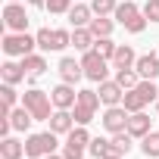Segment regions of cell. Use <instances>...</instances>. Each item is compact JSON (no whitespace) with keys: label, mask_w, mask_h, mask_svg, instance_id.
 <instances>
[{"label":"cell","mask_w":159,"mask_h":159,"mask_svg":"<svg viewBox=\"0 0 159 159\" xmlns=\"http://www.w3.org/2000/svg\"><path fill=\"white\" fill-rule=\"evenodd\" d=\"M156 97H159L156 84H153V81H147V78H140V84H137V88L125 91L122 106H125L128 112H143V106H147V103H156Z\"/></svg>","instance_id":"6da1fadb"},{"label":"cell","mask_w":159,"mask_h":159,"mask_svg":"<svg viewBox=\"0 0 159 159\" xmlns=\"http://www.w3.org/2000/svg\"><path fill=\"white\" fill-rule=\"evenodd\" d=\"M112 16H116V22H119L125 31H131V34H140V31L147 28V16H143V10H137L134 0H125V3H119Z\"/></svg>","instance_id":"7a4b0ae2"},{"label":"cell","mask_w":159,"mask_h":159,"mask_svg":"<svg viewBox=\"0 0 159 159\" xmlns=\"http://www.w3.org/2000/svg\"><path fill=\"white\" fill-rule=\"evenodd\" d=\"M22 106L34 116V122H50V106H53V97L47 91H38V88H28L22 94Z\"/></svg>","instance_id":"3957f363"},{"label":"cell","mask_w":159,"mask_h":159,"mask_svg":"<svg viewBox=\"0 0 159 159\" xmlns=\"http://www.w3.org/2000/svg\"><path fill=\"white\" fill-rule=\"evenodd\" d=\"M100 103H103V100H100V94H97V91H91V88L78 91V100H75V106H72L75 125H88V122H94V116H97V106H100Z\"/></svg>","instance_id":"277c9868"},{"label":"cell","mask_w":159,"mask_h":159,"mask_svg":"<svg viewBox=\"0 0 159 159\" xmlns=\"http://www.w3.org/2000/svg\"><path fill=\"white\" fill-rule=\"evenodd\" d=\"M56 153V131H38L25 137V156L28 159H44Z\"/></svg>","instance_id":"5b68a950"},{"label":"cell","mask_w":159,"mask_h":159,"mask_svg":"<svg viewBox=\"0 0 159 159\" xmlns=\"http://www.w3.org/2000/svg\"><path fill=\"white\" fill-rule=\"evenodd\" d=\"M81 66H84V78L88 81H94V84H100V81H106L109 78V59H103L97 50H88V53H81Z\"/></svg>","instance_id":"8992f818"},{"label":"cell","mask_w":159,"mask_h":159,"mask_svg":"<svg viewBox=\"0 0 159 159\" xmlns=\"http://www.w3.org/2000/svg\"><path fill=\"white\" fill-rule=\"evenodd\" d=\"M88 147H91V134H88V128H84V125H75V128L66 134L62 156H66V159H81Z\"/></svg>","instance_id":"52a82bcc"},{"label":"cell","mask_w":159,"mask_h":159,"mask_svg":"<svg viewBox=\"0 0 159 159\" xmlns=\"http://www.w3.org/2000/svg\"><path fill=\"white\" fill-rule=\"evenodd\" d=\"M34 47H38V38H31L28 31H10L7 38H3V53L7 56H28V53H34Z\"/></svg>","instance_id":"ba28073f"},{"label":"cell","mask_w":159,"mask_h":159,"mask_svg":"<svg viewBox=\"0 0 159 159\" xmlns=\"http://www.w3.org/2000/svg\"><path fill=\"white\" fill-rule=\"evenodd\" d=\"M128 119H131V112L125 109V106H106V112H103V128L109 131V134H119V131H125L128 128Z\"/></svg>","instance_id":"9c48e42d"},{"label":"cell","mask_w":159,"mask_h":159,"mask_svg":"<svg viewBox=\"0 0 159 159\" xmlns=\"http://www.w3.org/2000/svg\"><path fill=\"white\" fill-rule=\"evenodd\" d=\"M3 25L10 31H25L28 28V13L22 3H7L3 7Z\"/></svg>","instance_id":"30bf717a"},{"label":"cell","mask_w":159,"mask_h":159,"mask_svg":"<svg viewBox=\"0 0 159 159\" xmlns=\"http://www.w3.org/2000/svg\"><path fill=\"white\" fill-rule=\"evenodd\" d=\"M59 78L66 84H78L84 78V66H81V59H75V56H62L59 59Z\"/></svg>","instance_id":"8fae6325"},{"label":"cell","mask_w":159,"mask_h":159,"mask_svg":"<svg viewBox=\"0 0 159 159\" xmlns=\"http://www.w3.org/2000/svg\"><path fill=\"white\" fill-rule=\"evenodd\" d=\"M134 69H137L140 78H147V81H156V78H159V53H140L137 62H134Z\"/></svg>","instance_id":"7c38bea8"},{"label":"cell","mask_w":159,"mask_h":159,"mask_svg":"<svg viewBox=\"0 0 159 159\" xmlns=\"http://www.w3.org/2000/svg\"><path fill=\"white\" fill-rule=\"evenodd\" d=\"M100 100L106 103V106H122V100H125V88L116 81V78H112V81H109V78H106V81H100Z\"/></svg>","instance_id":"4fadbf2b"},{"label":"cell","mask_w":159,"mask_h":159,"mask_svg":"<svg viewBox=\"0 0 159 159\" xmlns=\"http://www.w3.org/2000/svg\"><path fill=\"white\" fill-rule=\"evenodd\" d=\"M50 97H53V106L56 109H72L75 106V100H78V91H75V84H56L53 91H50Z\"/></svg>","instance_id":"5bb4252c"},{"label":"cell","mask_w":159,"mask_h":159,"mask_svg":"<svg viewBox=\"0 0 159 159\" xmlns=\"http://www.w3.org/2000/svg\"><path fill=\"white\" fill-rule=\"evenodd\" d=\"M66 16H69V25H72V28H88V25L94 22L91 3H72V10H69Z\"/></svg>","instance_id":"9a60e30c"},{"label":"cell","mask_w":159,"mask_h":159,"mask_svg":"<svg viewBox=\"0 0 159 159\" xmlns=\"http://www.w3.org/2000/svg\"><path fill=\"white\" fill-rule=\"evenodd\" d=\"M0 75H3V84H19V81H25V78H28L22 59H19V62H16V59H7L3 66H0Z\"/></svg>","instance_id":"2e32d148"},{"label":"cell","mask_w":159,"mask_h":159,"mask_svg":"<svg viewBox=\"0 0 159 159\" xmlns=\"http://www.w3.org/2000/svg\"><path fill=\"white\" fill-rule=\"evenodd\" d=\"M75 128V116H72V109H53V116H50V131H56V134H69Z\"/></svg>","instance_id":"e0dca14e"},{"label":"cell","mask_w":159,"mask_h":159,"mask_svg":"<svg viewBox=\"0 0 159 159\" xmlns=\"http://www.w3.org/2000/svg\"><path fill=\"white\" fill-rule=\"evenodd\" d=\"M134 62H137L134 47H131V44H119V50H116V56H112V69H134Z\"/></svg>","instance_id":"ac0fdd59"},{"label":"cell","mask_w":159,"mask_h":159,"mask_svg":"<svg viewBox=\"0 0 159 159\" xmlns=\"http://www.w3.org/2000/svg\"><path fill=\"white\" fill-rule=\"evenodd\" d=\"M153 128H150V116L147 112H131V119H128V134H134V137H147Z\"/></svg>","instance_id":"d6986e66"},{"label":"cell","mask_w":159,"mask_h":159,"mask_svg":"<svg viewBox=\"0 0 159 159\" xmlns=\"http://www.w3.org/2000/svg\"><path fill=\"white\" fill-rule=\"evenodd\" d=\"M94 31L91 28H72V47L75 50H81V53H88V50H94Z\"/></svg>","instance_id":"ffe728a7"},{"label":"cell","mask_w":159,"mask_h":159,"mask_svg":"<svg viewBox=\"0 0 159 159\" xmlns=\"http://www.w3.org/2000/svg\"><path fill=\"white\" fill-rule=\"evenodd\" d=\"M0 156L3 159H22L25 156V143L16 140V137H3L0 140Z\"/></svg>","instance_id":"44dd1931"},{"label":"cell","mask_w":159,"mask_h":159,"mask_svg":"<svg viewBox=\"0 0 159 159\" xmlns=\"http://www.w3.org/2000/svg\"><path fill=\"white\" fill-rule=\"evenodd\" d=\"M10 122H13V131H28L31 122H34V116L25 106H16V109H10Z\"/></svg>","instance_id":"7402d4cb"},{"label":"cell","mask_w":159,"mask_h":159,"mask_svg":"<svg viewBox=\"0 0 159 159\" xmlns=\"http://www.w3.org/2000/svg\"><path fill=\"white\" fill-rule=\"evenodd\" d=\"M34 38H38V50H41V53L59 50V44H56V28H41Z\"/></svg>","instance_id":"603a6c76"},{"label":"cell","mask_w":159,"mask_h":159,"mask_svg":"<svg viewBox=\"0 0 159 159\" xmlns=\"http://www.w3.org/2000/svg\"><path fill=\"white\" fill-rule=\"evenodd\" d=\"M22 66H25V72L34 75V78L47 72V59H44L41 53H28V56H22Z\"/></svg>","instance_id":"cb8c5ba5"},{"label":"cell","mask_w":159,"mask_h":159,"mask_svg":"<svg viewBox=\"0 0 159 159\" xmlns=\"http://www.w3.org/2000/svg\"><path fill=\"white\" fill-rule=\"evenodd\" d=\"M131 147H134V134H128V128H125V131H119V134H112V153L128 156V153H131Z\"/></svg>","instance_id":"d4e9b609"},{"label":"cell","mask_w":159,"mask_h":159,"mask_svg":"<svg viewBox=\"0 0 159 159\" xmlns=\"http://www.w3.org/2000/svg\"><path fill=\"white\" fill-rule=\"evenodd\" d=\"M140 153L147 159H159V131H150L147 137H140Z\"/></svg>","instance_id":"484cf974"},{"label":"cell","mask_w":159,"mask_h":159,"mask_svg":"<svg viewBox=\"0 0 159 159\" xmlns=\"http://www.w3.org/2000/svg\"><path fill=\"white\" fill-rule=\"evenodd\" d=\"M88 28L94 31V38H109V34H112V28H116V22H112V19H106V16H94V22H91Z\"/></svg>","instance_id":"4316f807"},{"label":"cell","mask_w":159,"mask_h":159,"mask_svg":"<svg viewBox=\"0 0 159 159\" xmlns=\"http://www.w3.org/2000/svg\"><path fill=\"white\" fill-rule=\"evenodd\" d=\"M116 81H119L125 91H131V88L140 84V75H137V69H116Z\"/></svg>","instance_id":"83f0119b"},{"label":"cell","mask_w":159,"mask_h":159,"mask_svg":"<svg viewBox=\"0 0 159 159\" xmlns=\"http://www.w3.org/2000/svg\"><path fill=\"white\" fill-rule=\"evenodd\" d=\"M94 50H97V53H100L103 59H109V62H112V56H116L119 44H116L112 38H97V41H94Z\"/></svg>","instance_id":"f1b7e54d"},{"label":"cell","mask_w":159,"mask_h":159,"mask_svg":"<svg viewBox=\"0 0 159 159\" xmlns=\"http://www.w3.org/2000/svg\"><path fill=\"white\" fill-rule=\"evenodd\" d=\"M88 153H91V156H97V159H103V156H109V153H112V140H106V137H91Z\"/></svg>","instance_id":"f546056e"},{"label":"cell","mask_w":159,"mask_h":159,"mask_svg":"<svg viewBox=\"0 0 159 159\" xmlns=\"http://www.w3.org/2000/svg\"><path fill=\"white\" fill-rule=\"evenodd\" d=\"M0 97H3V112L16 109V103H19V94H16V84H3V88H0Z\"/></svg>","instance_id":"4dcf8cb0"},{"label":"cell","mask_w":159,"mask_h":159,"mask_svg":"<svg viewBox=\"0 0 159 159\" xmlns=\"http://www.w3.org/2000/svg\"><path fill=\"white\" fill-rule=\"evenodd\" d=\"M116 7H119V0H91L94 16H109V13H116Z\"/></svg>","instance_id":"1f68e13d"},{"label":"cell","mask_w":159,"mask_h":159,"mask_svg":"<svg viewBox=\"0 0 159 159\" xmlns=\"http://www.w3.org/2000/svg\"><path fill=\"white\" fill-rule=\"evenodd\" d=\"M72 10V0H47V13L50 16H62Z\"/></svg>","instance_id":"d6a6232c"},{"label":"cell","mask_w":159,"mask_h":159,"mask_svg":"<svg viewBox=\"0 0 159 159\" xmlns=\"http://www.w3.org/2000/svg\"><path fill=\"white\" fill-rule=\"evenodd\" d=\"M143 16H147V22H159V0H147L143 3Z\"/></svg>","instance_id":"836d02e7"},{"label":"cell","mask_w":159,"mask_h":159,"mask_svg":"<svg viewBox=\"0 0 159 159\" xmlns=\"http://www.w3.org/2000/svg\"><path fill=\"white\" fill-rule=\"evenodd\" d=\"M31 7H41V10H47V0H28Z\"/></svg>","instance_id":"e575fe53"},{"label":"cell","mask_w":159,"mask_h":159,"mask_svg":"<svg viewBox=\"0 0 159 159\" xmlns=\"http://www.w3.org/2000/svg\"><path fill=\"white\" fill-rule=\"evenodd\" d=\"M103 159H125V156H119V153H109V156H103Z\"/></svg>","instance_id":"d590c367"},{"label":"cell","mask_w":159,"mask_h":159,"mask_svg":"<svg viewBox=\"0 0 159 159\" xmlns=\"http://www.w3.org/2000/svg\"><path fill=\"white\" fill-rule=\"evenodd\" d=\"M44 159H66V156H62V153H59V156H56V153H50V156H44Z\"/></svg>","instance_id":"8d00e7d4"},{"label":"cell","mask_w":159,"mask_h":159,"mask_svg":"<svg viewBox=\"0 0 159 159\" xmlns=\"http://www.w3.org/2000/svg\"><path fill=\"white\" fill-rule=\"evenodd\" d=\"M156 112H159V97H156Z\"/></svg>","instance_id":"74e56055"},{"label":"cell","mask_w":159,"mask_h":159,"mask_svg":"<svg viewBox=\"0 0 159 159\" xmlns=\"http://www.w3.org/2000/svg\"><path fill=\"white\" fill-rule=\"evenodd\" d=\"M7 3H19V0H7Z\"/></svg>","instance_id":"f35d334b"},{"label":"cell","mask_w":159,"mask_h":159,"mask_svg":"<svg viewBox=\"0 0 159 159\" xmlns=\"http://www.w3.org/2000/svg\"><path fill=\"white\" fill-rule=\"evenodd\" d=\"M25 159H28V156H25Z\"/></svg>","instance_id":"ab89813d"}]
</instances>
